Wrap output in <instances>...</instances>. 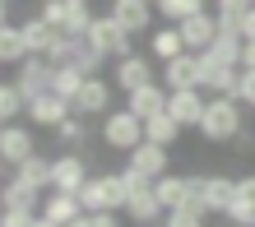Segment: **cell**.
I'll return each instance as SVG.
<instances>
[{
  "instance_id": "29",
  "label": "cell",
  "mask_w": 255,
  "mask_h": 227,
  "mask_svg": "<svg viewBox=\"0 0 255 227\" xmlns=\"http://www.w3.org/2000/svg\"><path fill=\"white\" fill-rule=\"evenodd\" d=\"M23 56H28L23 28L19 23H0V65H19Z\"/></svg>"
},
{
  "instance_id": "47",
  "label": "cell",
  "mask_w": 255,
  "mask_h": 227,
  "mask_svg": "<svg viewBox=\"0 0 255 227\" xmlns=\"http://www.w3.org/2000/svg\"><path fill=\"white\" fill-rule=\"evenodd\" d=\"M0 181H5V162H0Z\"/></svg>"
},
{
  "instance_id": "25",
  "label": "cell",
  "mask_w": 255,
  "mask_h": 227,
  "mask_svg": "<svg viewBox=\"0 0 255 227\" xmlns=\"http://www.w3.org/2000/svg\"><path fill=\"white\" fill-rule=\"evenodd\" d=\"M237 181L232 176H204V214H228Z\"/></svg>"
},
{
  "instance_id": "7",
  "label": "cell",
  "mask_w": 255,
  "mask_h": 227,
  "mask_svg": "<svg viewBox=\"0 0 255 227\" xmlns=\"http://www.w3.org/2000/svg\"><path fill=\"white\" fill-rule=\"evenodd\" d=\"M51 74H56V65L47 56H23L19 60V74H14V88L23 93V102L28 98H37V93H51Z\"/></svg>"
},
{
  "instance_id": "5",
  "label": "cell",
  "mask_w": 255,
  "mask_h": 227,
  "mask_svg": "<svg viewBox=\"0 0 255 227\" xmlns=\"http://www.w3.org/2000/svg\"><path fill=\"white\" fill-rule=\"evenodd\" d=\"M126 176V190H130V200H126V218L130 223H139V227H148V223H158L162 214H167V209L158 204V195H153V181H144L139 172H121Z\"/></svg>"
},
{
  "instance_id": "1",
  "label": "cell",
  "mask_w": 255,
  "mask_h": 227,
  "mask_svg": "<svg viewBox=\"0 0 255 227\" xmlns=\"http://www.w3.org/2000/svg\"><path fill=\"white\" fill-rule=\"evenodd\" d=\"M246 130V107L237 98H209L204 116H200V134L209 144H232L237 134Z\"/></svg>"
},
{
  "instance_id": "33",
  "label": "cell",
  "mask_w": 255,
  "mask_h": 227,
  "mask_svg": "<svg viewBox=\"0 0 255 227\" xmlns=\"http://www.w3.org/2000/svg\"><path fill=\"white\" fill-rule=\"evenodd\" d=\"M153 9H158L167 23H186L190 14H204V0H158Z\"/></svg>"
},
{
  "instance_id": "48",
  "label": "cell",
  "mask_w": 255,
  "mask_h": 227,
  "mask_svg": "<svg viewBox=\"0 0 255 227\" xmlns=\"http://www.w3.org/2000/svg\"><path fill=\"white\" fill-rule=\"evenodd\" d=\"M79 5H93V0H79Z\"/></svg>"
},
{
  "instance_id": "30",
  "label": "cell",
  "mask_w": 255,
  "mask_h": 227,
  "mask_svg": "<svg viewBox=\"0 0 255 227\" xmlns=\"http://www.w3.org/2000/svg\"><path fill=\"white\" fill-rule=\"evenodd\" d=\"M84 79H88L84 70H74V65H56V74H51V93L61 98V102H74V98H79V88H84Z\"/></svg>"
},
{
  "instance_id": "36",
  "label": "cell",
  "mask_w": 255,
  "mask_h": 227,
  "mask_svg": "<svg viewBox=\"0 0 255 227\" xmlns=\"http://www.w3.org/2000/svg\"><path fill=\"white\" fill-rule=\"evenodd\" d=\"M88 23H93V9L79 5V0H70V9H65V33H70V37H84Z\"/></svg>"
},
{
  "instance_id": "18",
  "label": "cell",
  "mask_w": 255,
  "mask_h": 227,
  "mask_svg": "<svg viewBox=\"0 0 255 227\" xmlns=\"http://www.w3.org/2000/svg\"><path fill=\"white\" fill-rule=\"evenodd\" d=\"M130 172H139L144 181H158V176H167V148L144 139L139 148H130Z\"/></svg>"
},
{
  "instance_id": "17",
  "label": "cell",
  "mask_w": 255,
  "mask_h": 227,
  "mask_svg": "<svg viewBox=\"0 0 255 227\" xmlns=\"http://www.w3.org/2000/svg\"><path fill=\"white\" fill-rule=\"evenodd\" d=\"M116 88L121 93H134V88H144V84H153V65H148V56H126V60H116Z\"/></svg>"
},
{
  "instance_id": "26",
  "label": "cell",
  "mask_w": 255,
  "mask_h": 227,
  "mask_svg": "<svg viewBox=\"0 0 255 227\" xmlns=\"http://www.w3.org/2000/svg\"><path fill=\"white\" fill-rule=\"evenodd\" d=\"M181 51H186V42H181V28H176V23L158 28V33L148 37V56H153V60H176Z\"/></svg>"
},
{
  "instance_id": "50",
  "label": "cell",
  "mask_w": 255,
  "mask_h": 227,
  "mask_svg": "<svg viewBox=\"0 0 255 227\" xmlns=\"http://www.w3.org/2000/svg\"><path fill=\"white\" fill-rule=\"evenodd\" d=\"M5 5H14V0H5Z\"/></svg>"
},
{
  "instance_id": "24",
  "label": "cell",
  "mask_w": 255,
  "mask_h": 227,
  "mask_svg": "<svg viewBox=\"0 0 255 227\" xmlns=\"http://www.w3.org/2000/svg\"><path fill=\"white\" fill-rule=\"evenodd\" d=\"M242 47H246V37H242V33H218V37H214V47L200 51V56H209L214 65H232V70H242Z\"/></svg>"
},
{
  "instance_id": "20",
  "label": "cell",
  "mask_w": 255,
  "mask_h": 227,
  "mask_svg": "<svg viewBox=\"0 0 255 227\" xmlns=\"http://www.w3.org/2000/svg\"><path fill=\"white\" fill-rule=\"evenodd\" d=\"M88 181V167H84V158L79 153H61V158H51V190H79Z\"/></svg>"
},
{
  "instance_id": "38",
  "label": "cell",
  "mask_w": 255,
  "mask_h": 227,
  "mask_svg": "<svg viewBox=\"0 0 255 227\" xmlns=\"http://www.w3.org/2000/svg\"><path fill=\"white\" fill-rule=\"evenodd\" d=\"M65 9H70V0H42V19H47L51 28H61V33H65Z\"/></svg>"
},
{
  "instance_id": "34",
  "label": "cell",
  "mask_w": 255,
  "mask_h": 227,
  "mask_svg": "<svg viewBox=\"0 0 255 227\" xmlns=\"http://www.w3.org/2000/svg\"><path fill=\"white\" fill-rule=\"evenodd\" d=\"M23 107H28V102H23L19 88H14V84H0V130H5L14 116H23Z\"/></svg>"
},
{
  "instance_id": "46",
  "label": "cell",
  "mask_w": 255,
  "mask_h": 227,
  "mask_svg": "<svg viewBox=\"0 0 255 227\" xmlns=\"http://www.w3.org/2000/svg\"><path fill=\"white\" fill-rule=\"evenodd\" d=\"M0 23H9V5H5V0H0Z\"/></svg>"
},
{
  "instance_id": "13",
  "label": "cell",
  "mask_w": 255,
  "mask_h": 227,
  "mask_svg": "<svg viewBox=\"0 0 255 227\" xmlns=\"http://www.w3.org/2000/svg\"><path fill=\"white\" fill-rule=\"evenodd\" d=\"M237 84H242V70L232 65H214L209 56H200V88L214 98H237Z\"/></svg>"
},
{
  "instance_id": "12",
  "label": "cell",
  "mask_w": 255,
  "mask_h": 227,
  "mask_svg": "<svg viewBox=\"0 0 255 227\" xmlns=\"http://www.w3.org/2000/svg\"><path fill=\"white\" fill-rule=\"evenodd\" d=\"M162 88L176 93V88H200V56L195 51H181L176 60H162Z\"/></svg>"
},
{
  "instance_id": "37",
  "label": "cell",
  "mask_w": 255,
  "mask_h": 227,
  "mask_svg": "<svg viewBox=\"0 0 255 227\" xmlns=\"http://www.w3.org/2000/svg\"><path fill=\"white\" fill-rule=\"evenodd\" d=\"M56 139H61V148H79L84 144V116H65L56 125Z\"/></svg>"
},
{
  "instance_id": "40",
  "label": "cell",
  "mask_w": 255,
  "mask_h": 227,
  "mask_svg": "<svg viewBox=\"0 0 255 227\" xmlns=\"http://www.w3.org/2000/svg\"><path fill=\"white\" fill-rule=\"evenodd\" d=\"M237 102L255 112V70H242V84H237Z\"/></svg>"
},
{
  "instance_id": "11",
  "label": "cell",
  "mask_w": 255,
  "mask_h": 227,
  "mask_svg": "<svg viewBox=\"0 0 255 227\" xmlns=\"http://www.w3.org/2000/svg\"><path fill=\"white\" fill-rule=\"evenodd\" d=\"M107 14L126 28L130 37H144L148 28H153V5H148V0H112Z\"/></svg>"
},
{
  "instance_id": "19",
  "label": "cell",
  "mask_w": 255,
  "mask_h": 227,
  "mask_svg": "<svg viewBox=\"0 0 255 227\" xmlns=\"http://www.w3.org/2000/svg\"><path fill=\"white\" fill-rule=\"evenodd\" d=\"M37 214L65 227V223H74V218L84 214V204H79V195H74V190H47V195H42V209H37Z\"/></svg>"
},
{
  "instance_id": "27",
  "label": "cell",
  "mask_w": 255,
  "mask_h": 227,
  "mask_svg": "<svg viewBox=\"0 0 255 227\" xmlns=\"http://www.w3.org/2000/svg\"><path fill=\"white\" fill-rule=\"evenodd\" d=\"M255 0H214V19H218V33H242V19L251 14Z\"/></svg>"
},
{
  "instance_id": "22",
  "label": "cell",
  "mask_w": 255,
  "mask_h": 227,
  "mask_svg": "<svg viewBox=\"0 0 255 227\" xmlns=\"http://www.w3.org/2000/svg\"><path fill=\"white\" fill-rule=\"evenodd\" d=\"M42 195H47V190L23 186V181L14 176V181H5V186H0V209H33V214H37V209H42Z\"/></svg>"
},
{
  "instance_id": "49",
  "label": "cell",
  "mask_w": 255,
  "mask_h": 227,
  "mask_svg": "<svg viewBox=\"0 0 255 227\" xmlns=\"http://www.w3.org/2000/svg\"><path fill=\"white\" fill-rule=\"evenodd\" d=\"M148 5H158V0H148Z\"/></svg>"
},
{
  "instance_id": "35",
  "label": "cell",
  "mask_w": 255,
  "mask_h": 227,
  "mask_svg": "<svg viewBox=\"0 0 255 227\" xmlns=\"http://www.w3.org/2000/svg\"><path fill=\"white\" fill-rule=\"evenodd\" d=\"M162 227H204V209H195V204H176L162 214Z\"/></svg>"
},
{
  "instance_id": "10",
  "label": "cell",
  "mask_w": 255,
  "mask_h": 227,
  "mask_svg": "<svg viewBox=\"0 0 255 227\" xmlns=\"http://www.w3.org/2000/svg\"><path fill=\"white\" fill-rule=\"evenodd\" d=\"M37 153V139H33V130L28 125H9L0 130V162H5V167H19L23 158H33Z\"/></svg>"
},
{
  "instance_id": "42",
  "label": "cell",
  "mask_w": 255,
  "mask_h": 227,
  "mask_svg": "<svg viewBox=\"0 0 255 227\" xmlns=\"http://www.w3.org/2000/svg\"><path fill=\"white\" fill-rule=\"evenodd\" d=\"M242 70H255V42H246V47H242Z\"/></svg>"
},
{
  "instance_id": "8",
  "label": "cell",
  "mask_w": 255,
  "mask_h": 227,
  "mask_svg": "<svg viewBox=\"0 0 255 227\" xmlns=\"http://www.w3.org/2000/svg\"><path fill=\"white\" fill-rule=\"evenodd\" d=\"M107 112H112V84L98 79V74H88L79 98L70 102V116H107Z\"/></svg>"
},
{
  "instance_id": "23",
  "label": "cell",
  "mask_w": 255,
  "mask_h": 227,
  "mask_svg": "<svg viewBox=\"0 0 255 227\" xmlns=\"http://www.w3.org/2000/svg\"><path fill=\"white\" fill-rule=\"evenodd\" d=\"M19 28H23V42H28V56H47V51H51V42L61 37V28H51L47 19H42V14H37V19H23Z\"/></svg>"
},
{
  "instance_id": "16",
  "label": "cell",
  "mask_w": 255,
  "mask_h": 227,
  "mask_svg": "<svg viewBox=\"0 0 255 227\" xmlns=\"http://www.w3.org/2000/svg\"><path fill=\"white\" fill-rule=\"evenodd\" d=\"M126 112H134L139 120L162 116V112H167V88L153 79V84H144V88H134V93H126Z\"/></svg>"
},
{
  "instance_id": "3",
  "label": "cell",
  "mask_w": 255,
  "mask_h": 227,
  "mask_svg": "<svg viewBox=\"0 0 255 227\" xmlns=\"http://www.w3.org/2000/svg\"><path fill=\"white\" fill-rule=\"evenodd\" d=\"M84 37L93 42V51H98L102 60H126V56H134V37L112 19V14H102V19L93 14V23H88Z\"/></svg>"
},
{
  "instance_id": "15",
  "label": "cell",
  "mask_w": 255,
  "mask_h": 227,
  "mask_svg": "<svg viewBox=\"0 0 255 227\" xmlns=\"http://www.w3.org/2000/svg\"><path fill=\"white\" fill-rule=\"evenodd\" d=\"M28 125H42V130H56L61 120L70 116V102H61L56 93H37V98H28Z\"/></svg>"
},
{
  "instance_id": "2",
  "label": "cell",
  "mask_w": 255,
  "mask_h": 227,
  "mask_svg": "<svg viewBox=\"0 0 255 227\" xmlns=\"http://www.w3.org/2000/svg\"><path fill=\"white\" fill-rule=\"evenodd\" d=\"M74 195H79L84 214H126V200H130V190H126V176H121V172L88 176Z\"/></svg>"
},
{
  "instance_id": "14",
  "label": "cell",
  "mask_w": 255,
  "mask_h": 227,
  "mask_svg": "<svg viewBox=\"0 0 255 227\" xmlns=\"http://www.w3.org/2000/svg\"><path fill=\"white\" fill-rule=\"evenodd\" d=\"M176 28H181V42H186V51H195V56H200V51H209V47H214V37H218V19H214V14H190V19L186 23H176Z\"/></svg>"
},
{
  "instance_id": "45",
  "label": "cell",
  "mask_w": 255,
  "mask_h": 227,
  "mask_svg": "<svg viewBox=\"0 0 255 227\" xmlns=\"http://www.w3.org/2000/svg\"><path fill=\"white\" fill-rule=\"evenodd\" d=\"M33 227H61V223H51V218H42V214H37V218H33Z\"/></svg>"
},
{
  "instance_id": "31",
  "label": "cell",
  "mask_w": 255,
  "mask_h": 227,
  "mask_svg": "<svg viewBox=\"0 0 255 227\" xmlns=\"http://www.w3.org/2000/svg\"><path fill=\"white\" fill-rule=\"evenodd\" d=\"M144 139L148 144H162V148H172L176 139H181V125H176V120L162 112V116H148L144 120Z\"/></svg>"
},
{
  "instance_id": "43",
  "label": "cell",
  "mask_w": 255,
  "mask_h": 227,
  "mask_svg": "<svg viewBox=\"0 0 255 227\" xmlns=\"http://www.w3.org/2000/svg\"><path fill=\"white\" fill-rule=\"evenodd\" d=\"M98 218V227H121V218H116V214H93Z\"/></svg>"
},
{
  "instance_id": "32",
  "label": "cell",
  "mask_w": 255,
  "mask_h": 227,
  "mask_svg": "<svg viewBox=\"0 0 255 227\" xmlns=\"http://www.w3.org/2000/svg\"><path fill=\"white\" fill-rule=\"evenodd\" d=\"M153 195H158V204L162 209H176V204H186V176H158L153 181Z\"/></svg>"
},
{
  "instance_id": "44",
  "label": "cell",
  "mask_w": 255,
  "mask_h": 227,
  "mask_svg": "<svg viewBox=\"0 0 255 227\" xmlns=\"http://www.w3.org/2000/svg\"><path fill=\"white\" fill-rule=\"evenodd\" d=\"M65 227H98V218H93V214H79V218H74V223H65Z\"/></svg>"
},
{
  "instance_id": "41",
  "label": "cell",
  "mask_w": 255,
  "mask_h": 227,
  "mask_svg": "<svg viewBox=\"0 0 255 227\" xmlns=\"http://www.w3.org/2000/svg\"><path fill=\"white\" fill-rule=\"evenodd\" d=\"M242 37H246V42H255V5H251V14L242 19Z\"/></svg>"
},
{
  "instance_id": "51",
  "label": "cell",
  "mask_w": 255,
  "mask_h": 227,
  "mask_svg": "<svg viewBox=\"0 0 255 227\" xmlns=\"http://www.w3.org/2000/svg\"><path fill=\"white\" fill-rule=\"evenodd\" d=\"M232 227H237V223H232Z\"/></svg>"
},
{
  "instance_id": "28",
  "label": "cell",
  "mask_w": 255,
  "mask_h": 227,
  "mask_svg": "<svg viewBox=\"0 0 255 227\" xmlns=\"http://www.w3.org/2000/svg\"><path fill=\"white\" fill-rule=\"evenodd\" d=\"M14 176H19L23 186H37V190H51V158H42V153H33V158H23L19 167H14Z\"/></svg>"
},
{
  "instance_id": "4",
  "label": "cell",
  "mask_w": 255,
  "mask_h": 227,
  "mask_svg": "<svg viewBox=\"0 0 255 227\" xmlns=\"http://www.w3.org/2000/svg\"><path fill=\"white\" fill-rule=\"evenodd\" d=\"M102 144L116 148V153H130V148L144 144V120L126 112V107H112L107 116H102Z\"/></svg>"
},
{
  "instance_id": "39",
  "label": "cell",
  "mask_w": 255,
  "mask_h": 227,
  "mask_svg": "<svg viewBox=\"0 0 255 227\" xmlns=\"http://www.w3.org/2000/svg\"><path fill=\"white\" fill-rule=\"evenodd\" d=\"M33 209H0V227H33Z\"/></svg>"
},
{
  "instance_id": "6",
  "label": "cell",
  "mask_w": 255,
  "mask_h": 227,
  "mask_svg": "<svg viewBox=\"0 0 255 227\" xmlns=\"http://www.w3.org/2000/svg\"><path fill=\"white\" fill-rule=\"evenodd\" d=\"M47 60H51V65H74L84 74H98V65H102V56L93 51V42H88V37H70V33H61L51 42Z\"/></svg>"
},
{
  "instance_id": "21",
  "label": "cell",
  "mask_w": 255,
  "mask_h": 227,
  "mask_svg": "<svg viewBox=\"0 0 255 227\" xmlns=\"http://www.w3.org/2000/svg\"><path fill=\"white\" fill-rule=\"evenodd\" d=\"M228 218H232L237 227H255V172L237 181L232 204H228Z\"/></svg>"
},
{
  "instance_id": "9",
  "label": "cell",
  "mask_w": 255,
  "mask_h": 227,
  "mask_svg": "<svg viewBox=\"0 0 255 227\" xmlns=\"http://www.w3.org/2000/svg\"><path fill=\"white\" fill-rule=\"evenodd\" d=\"M204 88H176V93H167V116L176 120L181 130H200V116H204Z\"/></svg>"
}]
</instances>
